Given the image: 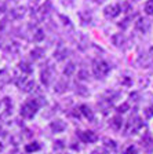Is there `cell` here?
<instances>
[{
	"mask_svg": "<svg viewBox=\"0 0 153 154\" xmlns=\"http://www.w3.org/2000/svg\"><path fill=\"white\" fill-rule=\"evenodd\" d=\"M39 110V102L36 99L28 100L26 103H24L22 107H21V116L25 117V119H33L35 114Z\"/></svg>",
	"mask_w": 153,
	"mask_h": 154,
	"instance_id": "obj_1",
	"label": "cell"
},
{
	"mask_svg": "<svg viewBox=\"0 0 153 154\" xmlns=\"http://www.w3.org/2000/svg\"><path fill=\"white\" fill-rule=\"evenodd\" d=\"M93 72L97 79H104L110 72V66L104 61H95L93 63Z\"/></svg>",
	"mask_w": 153,
	"mask_h": 154,
	"instance_id": "obj_2",
	"label": "cell"
},
{
	"mask_svg": "<svg viewBox=\"0 0 153 154\" xmlns=\"http://www.w3.org/2000/svg\"><path fill=\"white\" fill-rule=\"evenodd\" d=\"M141 127H142V120L139 117H131L126 127V134H137Z\"/></svg>",
	"mask_w": 153,
	"mask_h": 154,
	"instance_id": "obj_3",
	"label": "cell"
},
{
	"mask_svg": "<svg viewBox=\"0 0 153 154\" xmlns=\"http://www.w3.org/2000/svg\"><path fill=\"white\" fill-rule=\"evenodd\" d=\"M150 21L149 19H146V18H139L135 22V29H137L138 32H141V33H146L148 30L150 29Z\"/></svg>",
	"mask_w": 153,
	"mask_h": 154,
	"instance_id": "obj_4",
	"label": "cell"
},
{
	"mask_svg": "<svg viewBox=\"0 0 153 154\" xmlns=\"http://www.w3.org/2000/svg\"><path fill=\"white\" fill-rule=\"evenodd\" d=\"M120 11H121V8L119 4H112V6L106 7L104 14H105L106 18H115V17H117L120 14Z\"/></svg>",
	"mask_w": 153,
	"mask_h": 154,
	"instance_id": "obj_5",
	"label": "cell"
},
{
	"mask_svg": "<svg viewBox=\"0 0 153 154\" xmlns=\"http://www.w3.org/2000/svg\"><path fill=\"white\" fill-rule=\"evenodd\" d=\"M79 136H80V139H81L84 143H94V142H97V139H98V136H97V135L94 134L93 131L80 132Z\"/></svg>",
	"mask_w": 153,
	"mask_h": 154,
	"instance_id": "obj_6",
	"label": "cell"
},
{
	"mask_svg": "<svg viewBox=\"0 0 153 154\" xmlns=\"http://www.w3.org/2000/svg\"><path fill=\"white\" fill-rule=\"evenodd\" d=\"M50 128L53 132H55V134H59V132H64L65 128H66V124H65L64 121H61V120H55V121H53L50 124Z\"/></svg>",
	"mask_w": 153,
	"mask_h": 154,
	"instance_id": "obj_7",
	"label": "cell"
},
{
	"mask_svg": "<svg viewBox=\"0 0 153 154\" xmlns=\"http://www.w3.org/2000/svg\"><path fill=\"white\" fill-rule=\"evenodd\" d=\"M110 127L115 129V131H120L121 127H123V119H121L120 116H115V117L110 120Z\"/></svg>",
	"mask_w": 153,
	"mask_h": 154,
	"instance_id": "obj_8",
	"label": "cell"
},
{
	"mask_svg": "<svg viewBox=\"0 0 153 154\" xmlns=\"http://www.w3.org/2000/svg\"><path fill=\"white\" fill-rule=\"evenodd\" d=\"M110 40H112V43H113L116 47H121V45L126 43V37L121 35V33H116V35H113Z\"/></svg>",
	"mask_w": 153,
	"mask_h": 154,
	"instance_id": "obj_9",
	"label": "cell"
},
{
	"mask_svg": "<svg viewBox=\"0 0 153 154\" xmlns=\"http://www.w3.org/2000/svg\"><path fill=\"white\" fill-rule=\"evenodd\" d=\"M80 109H81V113H83V116L86 117L88 121H94V113H93V110L90 109L88 106H86V105H81L80 106Z\"/></svg>",
	"mask_w": 153,
	"mask_h": 154,
	"instance_id": "obj_10",
	"label": "cell"
},
{
	"mask_svg": "<svg viewBox=\"0 0 153 154\" xmlns=\"http://www.w3.org/2000/svg\"><path fill=\"white\" fill-rule=\"evenodd\" d=\"M68 54H69V51H68L66 48H58L57 51H55V54H54V58L57 59V61H64L65 58L68 57Z\"/></svg>",
	"mask_w": 153,
	"mask_h": 154,
	"instance_id": "obj_11",
	"label": "cell"
},
{
	"mask_svg": "<svg viewBox=\"0 0 153 154\" xmlns=\"http://www.w3.org/2000/svg\"><path fill=\"white\" fill-rule=\"evenodd\" d=\"M39 149H40V144L37 143V142H33V143H28L25 146V151L26 153H35V151H37Z\"/></svg>",
	"mask_w": 153,
	"mask_h": 154,
	"instance_id": "obj_12",
	"label": "cell"
},
{
	"mask_svg": "<svg viewBox=\"0 0 153 154\" xmlns=\"http://www.w3.org/2000/svg\"><path fill=\"white\" fill-rule=\"evenodd\" d=\"M30 55H32L33 59H40V58L44 55V50H43V48H40V47H36V48H33V50H32Z\"/></svg>",
	"mask_w": 153,
	"mask_h": 154,
	"instance_id": "obj_13",
	"label": "cell"
},
{
	"mask_svg": "<svg viewBox=\"0 0 153 154\" xmlns=\"http://www.w3.org/2000/svg\"><path fill=\"white\" fill-rule=\"evenodd\" d=\"M35 87H36L35 81H33V80H29V79H28V81H26V83L24 84L22 90L25 91V92H32V91L35 90Z\"/></svg>",
	"mask_w": 153,
	"mask_h": 154,
	"instance_id": "obj_14",
	"label": "cell"
},
{
	"mask_svg": "<svg viewBox=\"0 0 153 154\" xmlns=\"http://www.w3.org/2000/svg\"><path fill=\"white\" fill-rule=\"evenodd\" d=\"M44 40V32H43L42 29H37L35 33H33V42L36 43H40Z\"/></svg>",
	"mask_w": 153,
	"mask_h": 154,
	"instance_id": "obj_15",
	"label": "cell"
},
{
	"mask_svg": "<svg viewBox=\"0 0 153 154\" xmlns=\"http://www.w3.org/2000/svg\"><path fill=\"white\" fill-rule=\"evenodd\" d=\"M75 70H76V66H75V63H72V62H70V63H68L66 66H65V69H64V74L65 76H72V74L75 73Z\"/></svg>",
	"mask_w": 153,
	"mask_h": 154,
	"instance_id": "obj_16",
	"label": "cell"
},
{
	"mask_svg": "<svg viewBox=\"0 0 153 154\" xmlns=\"http://www.w3.org/2000/svg\"><path fill=\"white\" fill-rule=\"evenodd\" d=\"M102 142H104V146H105V147L110 149V150H115V149H116V142L113 140V139L104 138V139H102Z\"/></svg>",
	"mask_w": 153,
	"mask_h": 154,
	"instance_id": "obj_17",
	"label": "cell"
},
{
	"mask_svg": "<svg viewBox=\"0 0 153 154\" xmlns=\"http://www.w3.org/2000/svg\"><path fill=\"white\" fill-rule=\"evenodd\" d=\"M19 69H21L24 73H28V74L33 72V67L30 66L28 62H21V63H19Z\"/></svg>",
	"mask_w": 153,
	"mask_h": 154,
	"instance_id": "obj_18",
	"label": "cell"
},
{
	"mask_svg": "<svg viewBox=\"0 0 153 154\" xmlns=\"http://www.w3.org/2000/svg\"><path fill=\"white\" fill-rule=\"evenodd\" d=\"M24 14H25V8H24V7H19V8H15L11 11L13 18H22Z\"/></svg>",
	"mask_w": 153,
	"mask_h": 154,
	"instance_id": "obj_19",
	"label": "cell"
},
{
	"mask_svg": "<svg viewBox=\"0 0 153 154\" xmlns=\"http://www.w3.org/2000/svg\"><path fill=\"white\" fill-rule=\"evenodd\" d=\"M76 94L81 96H87L88 95V88H86L84 85H77L76 87Z\"/></svg>",
	"mask_w": 153,
	"mask_h": 154,
	"instance_id": "obj_20",
	"label": "cell"
},
{
	"mask_svg": "<svg viewBox=\"0 0 153 154\" xmlns=\"http://www.w3.org/2000/svg\"><path fill=\"white\" fill-rule=\"evenodd\" d=\"M145 13L148 15H153V0H148L145 4Z\"/></svg>",
	"mask_w": 153,
	"mask_h": 154,
	"instance_id": "obj_21",
	"label": "cell"
},
{
	"mask_svg": "<svg viewBox=\"0 0 153 154\" xmlns=\"http://www.w3.org/2000/svg\"><path fill=\"white\" fill-rule=\"evenodd\" d=\"M42 81H43L44 85H48V83H50V72L48 70L42 72Z\"/></svg>",
	"mask_w": 153,
	"mask_h": 154,
	"instance_id": "obj_22",
	"label": "cell"
},
{
	"mask_svg": "<svg viewBox=\"0 0 153 154\" xmlns=\"http://www.w3.org/2000/svg\"><path fill=\"white\" fill-rule=\"evenodd\" d=\"M88 77H90V73L87 70H80L79 73H77V79L79 80H81V81H84V80H88Z\"/></svg>",
	"mask_w": 153,
	"mask_h": 154,
	"instance_id": "obj_23",
	"label": "cell"
},
{
	"mask_svg": "<svg viewBox=\"0 0 153 154\" xmlns=\"http://www.w3.org/2000/svg\"><path fill=\"white\" fill-rule=\"evenodd\" d=\"M66 87H68V83L62 80V81H59V83L57 84V87H55V91H57V92H64Z\"/></svg>",
	"mask_w": 153,
	"mask_h": 154,
	"instance_id": "obj_24",
	"label": "cell"
},
{
	"mask_svg": "<svg viewBox=\"0 0 153 154\" xmlns=\"http://www.w3.org/2000/svg\"><path fill=\"white\" fill-rule=\"evenodd\" d=\"M50 8H51V2H46V6H42V8H40V14H42V15H46Z\"/></svg>",
	"mask_w": 153,
	"mask_h": 154,
	"instance_id": "obj_25",
	"label": "cell"
},
{
	"mask_svg": "<svg viewBox=\"0 0 153 154\" xmlns=\"http://www.w3.org/2000/svg\"><path fill=\"white\" fill-rule=\"evenodd\" d=\"M144 114L146 119H150V117H153V106H149V107H146V109L144 110Z\"/></svg>",
	"mask_w": 153,
	"mask_h": 154,
	"instance_id": "obj_26",
	"label": "cell"
},
{
	"mask_svg": "<svg viewBox=\"0 0 153 154\" xmlns=\"http://www.w3.org/2000/svg\"><path fill=\"white\" fill-rule=\"evenodd\" d=\"M128 109H130V105H128V103H123V105H120L117 107V112L119 113H126Z\"/></svg>",
	"mask_w": 153,
	"mask_h": 154,
	"instance_id": "obj_27",
	"label": "cell"
},
{
	"mask_svg": "<svg viewBox=\"0 0 153 154\" xmlns=\"http://www.w3.org/2000/svg\"><path fill=\"white\" fill-rule=\"evenodd\" d=\"M130 21H131V17H128V18H126L123 22L120 23V28H123V29H126L128 26V23H130Z\"/></svg>",
	"mask_w": 153,
	"mask_h": 154,
	"instance_id": "obj_28",
	"label": "cell"
},
{
	"mask_svg": "<svg viewBox=\"0 0 153 154\" xmlns=\"http://www.w3.org/2000/svg\"><path fill=\"white\" fill-rule=\"evenodd\" d=\"M54 149L55 150H58V149H64V143H62V140L54 142Z\"/></svg>",
	"mask_w": 153,
	"mask_h": 154,
	"instance_id": "obj_29",
	"label": "cell"
},
{
	"mask_svg": "<svg viewBox=\"0 0 153 154\" xmlns=\"http://www.w3.org/2000/svg\"><path fill=\"white\" fill-rule=\"evenodd\" d=\"M124 154H137V149H135L134 146H130V147L126 150Z\"/></svg>",
	"mask_w": 153,
	"mask_h": 154,
	"instance_id": "obj_30",
	"label": "cell"
},
{
	"mask_svg": "<svg viewBox=\"0 0 153 154\" xmlns=\"http://www.w3.org/2000/svg\"><path fill=\"white\" fill-rule=\"evenodd\" d=\"M91 154H106V151L104 149H95V150L91 151Z\"/></svg>",
	"mask_w": 153,
	"mask_h": 154,
	"instance_id": "obj_31",
	"label": "cell"
},
{
	"mask_svg": "<svg viewBox=\"0 0 153 154\" xmlns=\"http://www.w3.org/2000/svg\"><path fill=\"white\" fill-rule=\"evenodd\" d=\"M59 18L64 21V23L65 25H68V26H70V19L69 18H66V17H64V15H59Z\"/></svg>",
	"mask_w": 153,
	"mask_h": 154,
	"instance_id": "obj_32",
	"label": "cell"
},
{
	"mask_svg": "<svg viewBox=\"0 0 153 154\" xmlns=\"http://www.w3.org/2000/svg\"><path fill=\"white\" fill-rule=\"evenodd\" d=\"M121 83H123V84H126V85H128V84H131V81H130V79H127V77H124Z\"/></svg>",
	"mask_w": 153,
	"mask_h": 154,
	"instance_id": "obj_33",
	"label": "cell"
},
{
	"mask_svg": "<svg viewBox=\"0 0 153 154\" xmlns=\"http://www.w3.org/2000/svg\"><path fill=\"white\" fill-rule=\"evenodd\" d=\"M4 28V22H0V30Z\"/></svg>",
	"mask_w": 153,
	"mask_h": 154,
	"instance_id": "obj_34",
	"label": "cell"
},
{
	"mask_svg": "<svg viewBox=\"0 0 153 154\" xmlns=\"http://www.w3.org/2000/svg\"><path fill=\"white\" fill-rule=\"evenodd\" d=\"M2 149H3V144H2V142H0V151H2Z\"/></svg>",
	"mask_w": 153,
	"mask_h": 154,
	"instance_id": "obj_35",
	"label": "cell"
},
{
	"mask_svg": "<svg viewBox=\"0 0 153 154\" xmlns=\"http://www.w3.org/2000/svg\"><path fill=\"white\" fill-rule=\"evenodd\" d=\"M0 135H4L3 134V129H2V128H0Z\"/></svg>",
	"mask_w": 153,
	"mask_h": 154,
	"instance_id": "obj_36",
	"label": "cell"
},
{
	"mask_svg": "<svg viewBox=\"0 0 153 154\" xmlns=\"http://www.w3.org/2000/svg\"><path fill=\"white\" fill-rule=\"evenodd\" d=\"M2 13H3V10H2V7H0V14H2Z\"/></svg>",
	"mask_w": 153,
	"mask_h": 154,
	"instance_id": "obj_37",
	"label": "cell"
},
{
	"mask_svg": "<svg viewBox=\"0 0 153 154\" xmlns=\"http://www.w3.org/2000/svg\"><path fill=\"white\" fill-rule=\"evenodd\" d=\"M132 2H138V0H132Z\"/></svg>",
	"mask_w": 153,
	"mask_h": 154,
	"instance_id": "obj_38",
	"label": "cell"
}]
</instances>
